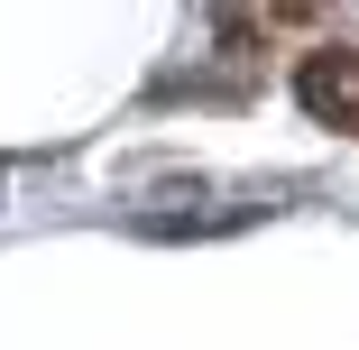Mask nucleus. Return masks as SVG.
I'll return each mask as SVG.
<instances>
[{"label": "nucleus", "mask_w": 359, "mask_h": 350, "mask_svg": "<svg viewBox=\"0 0 359 350\" xmlns=\"http://www.w3.org/2000/svg\"><path fill=\"white\" fill-rule=\"evenodd\" d=\"M295 93H304V111H313V120L359 129V46H323V55H304Z\"/></svg>", "instance_id": "1"}]
</instances>
